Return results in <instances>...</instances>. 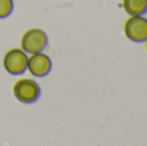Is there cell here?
Wrapping results in <instances>:
<instances>
[{
    "mask_svg": "<svg viewBox=\"0 0 147 146\" xmlns=\"http://www.w3.org/2000/svg\"><path fill=\"white\" fill-rule=\"evenodd\" d=\"M47 45H48V36L40 28H31L26 31L21 40L22 51L31 54L41 52Z\"/></svg>",
    "mask_w": 147,
    "mask_h": 146,
    "instance_id": "2",
    "label": "cell"
},
{
    "mask_svg": "<svg viewBox=\"0 0 147 146\" xmlns=\"http://www.w3.org/2000/svg\"><path fill=\"white\" fill-rule=\"evenodd\" d=\"M14 97L22 103H34L40 97V87L32 79H21L13 87Z\"/></svg>",
    "mask_w": 147,
    "mask_h": 146,
    "instance_id": "1",
    "label": "cell"
},
{
    "mask_svg": "<svg viewBox=\"0 0 147 146\" xmlns=\"http://www.w3.org/2000/svg\"><path fill=\"white\" fill-rule=\"evenodd\" d=\"M13 10V0H0V18H5Z\"/></svg>",
    "mask_w": 147,
    "mask_h": 146,
    "instance_id": "7",
    "label": "cell"
},
{
    "mask_svg": "<svg viewBox=\"0 0 147 146\" xmlns=\"http://www.w3.org/2000/svg\"><path fill=\"white\" fill-rule=\"evenodd\" d=\"M123 7L129 16H143L147 13V0H123Z\"/></svg>",
    "mask_w": 147,
    "mask_h": 146,
    "instance_id": "6",
    "label": "cell"
},
{
    "mask_svg": "<svg viewBox=\"0 0 147 146\" xmlns=\"http://www.w3.org/2000/svg\"><path fill=\"white\" fill-rule=\"evenodd\" d=\"M146 49H147V39H146Z\"/></svg>",
    "mask_w": 147,
    "mask_h": 146,
    "instance_id": "8",
    "label": "cell"
},
{
    "mask_svg": "<svg viewBox=\"0 0 147 146\" xmlns=\"http://www.w3.org/2000/svg\"><path fill=\"white\" fill-rule=\"evenodd\" d=\"M124 32L127 38L136 43L146 41L147 39V20L143 16H130L125 22Z\"/></svg>",
    "mask_w": 147,
    "mask_h": 146,
    "instance_id": "4",
    "label": "cell"
},
{
    "mask_svg": "<svg viewBox=\"0 0 147 146\" xmlns=\"http://www.w3.org/2000/svg\"><path fill=\"white\" fill-rule=\"evenodd\" d=\"M27 54L22 49H10L4 56V67L9 74L21 75L27 70Z\"/></svg>",
    "mask_w": 147,
    "mask_h": 146,
    "instance_id": "3",
    "label": "cell"
},
{
    "mask_svg": "<svg viewBox=\"0 0 147 146\" xmlns=\"http://www.w3.org/2000/svg\"><path fill=\"white\" fill-rule=\"evenodd\" d=\"M27 70L38 78H43L48 75L52 70V61L45 53L38 52L32 53L27 59Z\"/></svg>",
    "mask_w": 147,
    "mask_h": 146,
    "instance_id": "5",
    "label": "cell"
}]
</instances>
